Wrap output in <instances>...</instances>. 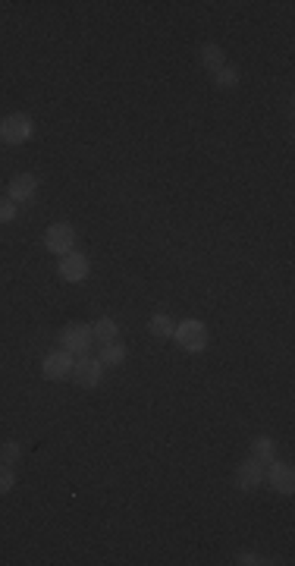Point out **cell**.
<instances>
[{"label":"cell","instance_id":"obj_1","mask_svg":"<svg viewBox=\"0 0 295 566\" xmlns=\"http://www.w3.org/2000/svg\"><path fill=\"white\" fill-rule=\"evenodd\" d=\"M173 337H176V343L185 349V353H201V349L207 346V327L201 325V321H195V318L176 325Z\"/></svg>","mask_w":295,"mask_h":566},{"label":"cell","instance_id":"obj_2","mask_svg":"<svg viewBox=\"0 0 295 566\" xmlns=\"http://www.w3.org/2000/svg\"><path fill=\"white\" fill-rule=\"evenodd\" d=\"M29 139H32V120L25 113H10L0 123V142H6V145H22Z\"/></svg>","mask_w":295,"mask_h":566},{"label":"cell","instance_id":"obj_3","mask_svg":"<svg viewBox=\"0 0 295 566\" xmlns=\"http://www.w3.org/2000/svg\"><path fill=\"white\" fill-rule=\"evenodd\" d=\"M91 340H95V334H91L88 325H82V321H76V325H66L63 334H60V343H63V349L70 356H82L85 349L91 346Z\"/></svg>","mask_w":295,"mask_h":566},{"label":"cell","instance_id":"obj_4","mask_svg":"<svg viewBox=\"0 0 295 566\" xmlns=\"http://www.w3.org/2000/svg\"><path fill=\"white\" fill-rule=\"evenodd\" d=\"M44 246H48L53 255H66V252H72V246H76V230H72L70 224H53V227H48Z\"/></svg>","mask_w":295,"mask_h":566},{"label":"cell","instance_id":"obj_5","mask_svg":"<svg viewBox=\"0 0 295 566\" xmlns=\"http://www.w3.org/2000/svg\"><path fill=\"white\" fill-rule=\"evenodd\" d=\"M88 271H91L88 258H85V255H79V252H66L63 258H60V277L70 280V283L85 280V277H88Z\"/></svg>","mask_w":295,"mask_h":566},{"label":"cell","instance_id":"obj_6","mask_svg":"<svg viewBox=\"0 0 295 566\" xmlns=\"http://www.w3.org/2000/svg\"><path fill=\"white\" fill-rule=\"evenodd\" d=\"M267 482H270L273 491L280 494H292L295 488V475H292V466H283V463H267Z\"/></svg>","mask_w":295,"mask_h":566},{"label":"cell","instance_id":"obj_7","mask_svg":"<svg viewBox=\"0 0 295 566\" xmlns=\"http://www.w3.org/2000/svg\"><path fill=\"white\" fill-rule=\"evenodd\" d=\"M261 482H264V469H261V463H258V460H245L242 466L236 469V488H239V491H245V494H248V491L258 488Z\"/></svg>","mask_w":295,"mask_h":566},{"label":"cell","instance_id":"obj_8","mask_svg":"<svg viewBox=\"0 0 295 566\" xmlns=\"http://www.w3.org/2000/svg\"><path fill=\"white\" fill-rule=\"evenodd\" d=\"M72 375H76V384H82V387H98L100 375H104V365L95 359H79L76 368H72Z\"/></svg>","mask_w":295,"mask_h":566},{"label":"cell","instance_id":"obj_9","mask_svg":"<svg viewBox=\"0 0 295 566\" xmlns=\"http://www.w3.org/2000/svg\"><path fill=\"white\" fill-rule=\"evenodd\" d=\"M41 372H44V377H53V381H57V377H66V375L72 372V356L66 353V349H63V353H51V356H44Z\"/></svg>","mask_w":295,"mask_h":566},{"label":"cell","instance_id":"obj_10","mask_svg":"<svg viewBox=\"0 0 295 566\" xmlns=\"http://www.w3.org/2000/svg\"><path fill=\"white\" fill-rule=\"evenodd\" d=\"M38 192V180L32 177V173H19V177L10 180V199L13 201H29L35 199Z\"/></svg>","mask_w":295,"mask_h":566},{"label":"cell","instance_id":"obj_11","mask_svg":"<svg viewBox=\"0 0 295 566\" xmlns=\"http://www.w3.org/2000/svg\"><path fill=\"white\" fill-rule=\"evenodd\" d=\"M198 60H201V66H207L211 73H217L220 66H226V51L220 44H201L198 47Z\"/></svg>","mask_w":295,"mask_h":566},{"label":"cell","instance_id":"obj_12","mask_svg":"<svg viewBox=\"0 0 295 566\" xmlns=\"http://www.w3.org/2000/svg\"><path fill=\"white\" fill-rule=\"evenodd\" d=\"M251 460H258L261 466L273 463L277 460V441H273V437H258V441L251 444Z\"/></svg>","mask_w":295,"mask_h":566},{"label":"cell","instance_id":"obj_13","mask_svg":"<svg viewBox=\"0 0 295 566\" xmlns=\"http://www.w3.org/2000/svg\"><path fill=\"white\" fill-rule=\"evenodd\" d=\"M148 330H151L154 337H160V340H166V337H173V330H176V325H173L170 315H154L151 321H148Z\"/></svg>","mask_w":295,"mask_h":566},{"label":"cell","instance_id":"obj_14","mask_svg":"<svg viewBox=\"0 0 295 566\" xmlns=\"http://www.w3.org/2000/svg\"><path fill=\"white\" fill-rule=\"evenodd\" d=\"M126 359V346L123 343H104V349H100V365H119V362Z\"/></svg>","mask_w":295,"mask_h":566},{"label":"cell","instance_id":"obj_15","mask_svg":"<svg viewBox=\"0 0 295 566\" xmlns=\"http://www.w3.org/2000/svg\"><path fill=\"white\" fill-rule=\"evenodd\" d=\"M91 334H95L100 343H113L117 340V321L113 318H98L95 325H91Z\"/></svg>","mask_w":295,"mask_h":566},{"label":"cell","instance_id":"obj_16","mask_svg":"<svg viewBox=\"0 0 295 566\" xmlns=\"http://www.w3.org/2000/svg\"><path fill=\"white\" fill-rule=\"evenodd\" d=\"M214 85H217V89H236V85H239V73L232 70V66H220V70L214 73Z\"/></svg>","mask_w":295,"mask_h":566},{"label":"cell","instance_id":"obj_17","mask_svg":"<svg viewBox=\"0 0 295 566\" xmlns=\"http://www.w3.org/2000/svg\"><path fill=\"white\" fill-rule=\"evenodd\" d=\"M19 456H22V447H19L16 441H6L4 447H0V463H4V466H10V463H16Z\"/></svg>","mask_w":295,"mask_h":566},{"label":"cell","instance_id":"obj_18","mask_svg":"<svg viewBox=\"0 0 295 566\" xmlns=\"http://www.w3.org/2000/svg\"><path fill=\"white\" fill-rule=\"evenodd\" d=\"M16 218V201L13 199H0V224H10Z\"/></svg>","mask_w":295,"mask_h":566},{"label":"cell","instance_id":"obj_19","mask_svg":"<svg viewBox=\"0 0 295 566\" xmlns=\"http://www.w3.org/2000/svg\"><path fill=\"white\" fill-rule=\"evenodd\" d=\"M13 484H16V475L10 472V466H4V463H0V494L13 491Z\"/></svg>","mask_w":295,"mask_h":566},{"label":"cell","instance_id":"obj_20","mask_svg":"<svg viewBox=\"0 0 295 566\" xmlns=\"http://www.w3.org/2000/svg\"><path fill=\"white\" fill-rule=\"evenodd\" d=\"M236 563H242V566H254V563H267V560H261L258 554H239V557H236Z\"/></svg>","mask_w":295,"mask_h":566}]
</instances>
